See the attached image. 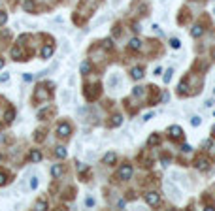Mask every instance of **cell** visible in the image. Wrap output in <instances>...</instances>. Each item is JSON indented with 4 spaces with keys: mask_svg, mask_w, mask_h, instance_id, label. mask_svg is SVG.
<instances>
[{
    "mask_svg": "<svg viewBox=\"0 0 215 211\" xmlns=\"http://www.w3.org/2000/svg\"><path fill=\"white\" fill-rule=\"evenodd\" d=\"M213 94H215V89H213Z\"/></svg>",
    "mask_w": 215,
    "mask_h": 211,
    "instance_id": "39",
    "label": "cell"
},
{
    "mask_svg": "<svg viewBox=\"0 0 215 211\" xmlns=\"http://www.w3.org/2000/svg\"><path fill=\"white\" fill-rule=\"evenodd\" d=\"M85 204H87V206H95V200H93V198H87Z\"/></svg>",
    "mask_w": 215,
    "mask_h": 211,
    "instance_id": "32",
    "label": "cell"
},
{
    "mask_svg": "<svg viewBox=\"0 0 215 211\" xmlns=\"http://www.w3.org/2000/svg\"><path fill=\"white\" fill-rule=\"evenodd\" d=\"M200 123H202V119H200L198 115H195V117H191V125H192V126H200Z\"/></svg>",
    "mask_w": 215,
    "mask_h": 211,
    "instance_id": "20",
    "label": "cell"
},
{
    "mask_svg": "<svg viewBox=\"0 0 215 211\" xmlns=\"http://www.w3.org/2000/svg\"><path fill=\"white\" fill-rule=\"evenodd\" d=\"M213 13H215V8H213Z\"/></svg>",
    "mask_w": 215,
    "mask_h": 211,
    "instance_id": "38",
    "label": "cell"
},
{
    "mask_svg": "<svg viewBox=\"0 0 215 211\" xmlns=\"http://www.w3.org/2000/svg\"><path fill=\"white\" fill-rule=\"evenodd\" d=\"M23 9H25V12H34L36 6H34L32 0H25V2H23Z\"/></svg>",
    "mask_w": 215,
    "mask_h": 211,
    "instance_id": "13",
    "label": "cell"
},
{
    "mask_svg": "<svg viewBox=\"0 0 215 211\" xmlns=\"http://www.w3.org/2000/svg\"><path fill=\"white\" fill-rule=\"evenodd\" d=\"M164 188L170 192V196H172L174 200H179V198H181V191H179V188H176L172 183H166V185H164Z\"/></svg>",
    "mask_w": 215,
    "mask_h": 211,
    "instance_id": "5",
    "label": "cell"
},
{
    "mask_svg": "<svg viewBox=\"0 0 215 211\" xmlns=\"http://www.w3.org/2000/svg\"><path fill=\"white\" fill-rule=\"evenodd\" d=\"M211 132H213V136H215V125H213V128H211Z\"/></svg>",
    "mask_w": 215,
    "mask_h": 211,
    "instance_id": "36",
    "label": "cell"
},
{
    "mask_svg": "<svg viewBox=\"0 0 215 211\" xmlns=\"http://www.w3.org/2000/svg\"><path fill=\"white\" fill-rule=\"evenodd\" d=\"M79 72H81L83 75H87V74L91 72V62H89V60H83L81 66H79Z\"/></svg>",
    "mask_w": 215,
    "mask_h": 211,
    "instance_id": "12",
    "label": "cell"
},
{
    "mask_svg": "<svg viewBox=\"0 0 215 211\" xmlns=\"http://www.w3.org/2000/svg\"><path fill=\"white\" fill-rule=\"evenodd\" d=\"M158 143H161V136H158L157 132L147 138V147H155V145H158Z\"/></svg>",
    "mask_w": 215,
    "mask_h": 211,
    "instance_id": "8",
    "label": "cell"
},
{
    "mask_svg": "<svg viewBox=\"0 0 215 211\" xmlns=\"http://www.w3.org/2000/svg\"><path fill=\"white\" fill-rule=\"evenodd\" d=\"M2 66H4V59H0V68H2Z\"/></svg>",
    "mask_w": 215,
    "mask_h": 211,
    "instance_id": "35",
    "label": "cell"
},
{
    "mask_svg": "<svg viewBox=\"0 0 215 211\" xmlns=\"http://www.w3.org/2000/svg\"><path fill=\"white\" fill-rule=\"evenodd\" d=\"M132 166L130 164H123L121 168H119V172H117V175H119V179H123V181H127V179H130L132 177Z\"/></svg>",
    "mask_w": 215,
    "mask_h": 211,
    "instance_id": "2",
    "label": "cell"
},
{
    "mask_svg": "<svg viewBox=\"0 0 215 211\" xmlns=\"http://www.w3.org/2000/svg\"><path fill=\"white\" fill-rule=\"evenodd\" d=\"M202 34H204V27L202 25H195V27L191 28V36L192 38H200Z\"/></svg>",
    "mask_w": 215,
    "mask_h": 211,
    "instance_id": "9",
    "label": "cell"
},
{
    "mask_svg": "<svg viewBox=\"0 0 215 211\" xmlns=\"http://www.w3.org/2000/svg\"><path fill=\"white\" fill-rule=\"evenodd\" d=\"M0 128H2V123H0Z\"/></svg>",
    "mask_w": 215,
    "mask_h": 211,
    "instance_id": "37",
    "label": "cell"
},
{
    "mask_svg": "<svg viewBox=\"0 0 215 211\" xmlns=\"http://www.w3.org/2000/svg\"><path fill=\"white\" fill-rule=\"evenodd\" d=\"M215 102H213V100H206V102H204V106H206V107H211Z\"/></svg>",
    "mask_w": 215,
    "mask_h": 211,
    "instance_id": "31",
    "label": "cell"
},
{
    "mask_svg": "<svg viewBox=\"0 0 215 211\" xmlns=\"http://www.w3.org/2000/svg\"><path fill=\"white\" fill-rule=\"evenodd\" d=\"M195 166H196L198 170H208L209 162H208V158H204V157H198V158L195 160Z\"/></svg>",
    "mask_w": 215,
    "mask_h": 211,
    "instance_id": "6",
    "label": "cell"
},
{
    "mask_svg": "<svg viewBox=\"0 0 215 211\" xmlns=\"http://www.w3.org/2000/svg\"><path fill=\"white\" fill-rule=\"evenodd\" d=\"M145 204L147 206H151V207H157L158 204H161V194L155 192V191H149V192H145Z\"/></svg>",
    "mask_w": 215,
    "mask_h": 211,
    "instance_id": "1",
    "label": "cell"
},
{
    "mask_svg": "<svg viewBox=\"0 0 215 211\" xmlns=\"http://www.w3.org/2000/svg\"><path fill=\"white\" fill-rule=\"evenodd\" d=\"M13 117H15V111L13 109H8L6 111V121H13Z\"/></svg>",
    "mask_w": 215,
    "mask_h": 211,
    "instance_id": "25",
    "label": "cell"
},
{
    "mask_svg": "<svg viewBox=\"0 0 215 211\" xmlns=\"http://www.w3.org/2000/svg\"><path fill=\"white\" fill-rule=\"evenodd\" d=\"M161 72H162L161 66H158V68H155V75H161Z\"/></svg>",
    "mask_w": 215,
    "mask_h": 211,
    "instance_id": "33",
    "label": "cell"
},
{
    "mask_svg": "<svg viewBox=\"0 0 215 211\" xmlns=\"http://www.w3.org/2000/svg\"><path fill=\"white\" fill-rule=\"evenodd\" d=\"M117 160V155L113 153V151H109V153H106V157H104V164H108V166H111L113 162Z\"/></svg>",
    "mask_w": 215,
    "mask_h": 211,
    "instance_id": "10",
    "label": "cell"
},
{
    "mask_svg": "<svg viewBox=\"0 0 215 211\" xmlns=\"http://www.w3.org/2000/svg\"><path fill=\"white\" fill-rule=\"evenodd\" d=\"M181 149H183V153H191V151H192L191 145H187V143H183V147H181Z\"/></svg>",
    "mask_w": 215,
    "mask_h": 211,
    "instance_id": "29",
    "label": "cell"
},
{
    "mask_svg": "<svg viewBox=\"0 0 215 211\" xmlns=\"http://www.w3.org/2000/svg\"><path fill=\"white\" fill-rule=\"evenodd\" d=\"M168 136L172 138V140H181V138H183V128H181L179 125L170 126V128H168Z\"/></svg>",
    "mask_w": 215,
    "mask_h": 211,
    "instance_id": "3",
    "label": "cell"
},
{
    "mask_svg": "<svg viewBox=\"0 0 215 211\" xmlns=\"http://www.w3.org/2000/svg\"><path fill=\"white\" fill-rule=\"evenodd\" d=\"M211 59H213V60H215V47H213V49H211Z\"/></svg>",
    "mask_w": 215,
    "mask_h": 211,
    "instance_id": "34",
    "label": "cell"
},
{
    "mask_svg": "<svg viewBox=\"0 0 215 211\" xmlns=\"http://www.w3.org/2000/svg\"><path fill=\"white\" fill-rule=\"evenodd\" d=\"M128 47H130L132 51H140V49H142V42H140L138 38H132V40L128 42Z\"/></svg>",
    "mask_w": 215,
    "mask_h": 211,
    "instance_id": "11",
    "label": "cell"
},
{
    "mask_svg": "<svg viewBox=\"0 0 215 211\" xmlns=\"http://www.w3.org/2000/svg\"><path fill=\"white\" fill-rule=\"evenodd\" d=\"M8 21V15H6V12H0V25H4Z\"/></svg>",
    "mask_w": 215,
    "mask_h": 211,
    "instance_id": "26",
    "label": "cell"
},
{
    "mask_svg": "<svg viewBox=\"0 0 215 211\" xmlns=\"http://www.w3.org/2000/svg\"><path fill=\"white\" fill-rule=\"evenodd\" d=\"M53 51H55V49H53V45H45V47H43V51H42V57H43V59H49L51 55H53Z\"/></svg>",
    "mask_w": 215,
    "mask_h": 211,
    "instance_id": "14",
    "label": "cell"
},
{
    "mask_svg": "<svg viewBox=\"0 0 215 211\" xmlns=\"http://www.w3.org/2000/svg\"><path fill=\"white\" fill-rule=\"evenodd\" d=\"M170 45H172L174 49H179V47H181V42L176 40V38H172V40H170Z\"/></svg>",
    "mask_w": 215,
    "mask_h": 211,
    "instance_id": "24",
    "label": "cell"
},
{
    "mask_svg": "<svg viewBox=\"0 0 215 211\" xmlns=\"http://www.w3.org/2000/svg\"><path fill=\"white\" fill-rule=\"evenodd\" d=\"M132 79H136V81H140L142 79V77H143V68H142V66H134V68H132Z\"/></svg>",
    "mask_w": 215,
    "mask_h": 211,
    "instance_id": "7",
    "label": "cell"
},
{
    "mask_svg": "<svg viewBox=\"0 0 215 211\" xmlns=\"http://www.w3.org/2000/svg\"><path fill=\"white\" fill-rule=\"evenodd\" d=\"M61 173H62V166H61V164H55L53 168H51V175H53V177H59Z\"/></svg>",
    "mask_w": 215,
    "mask_h": 211,
    "instance_id": "15",
    "label": "cell"
},
{
    "mask_svg": "<svg viewBox=\"0 0 215 211\" xmlns=\"http://www.w3.org/2000/svg\"><path fill=\"white\" fill-rule=\"evenodd\" d=\"M30 160H32V162H40V160H42V153H40V151H32V153H30Z\"/></svg>",
    "mask_w": 215,
    "mask_h": 211,
    "instance_id": "16",
    "label": "cell"
},
{
    "mask_svg": "<svg viewBox=\"0 0 215 211\" xmlns=\"http://www.w3.org/2000/svg\"><path fill=\"white\" fill-rule=\"evenodd\" d=\"M55 153H57V157H59V158H64V157H66V149H64L62 145L57 147V151H55Z\"/></svg>",
    "mask_w": 215,
    "mask_h": 211,
    "instance_id": "18",
    "label": "cell"
},
{
    "mask_svg": "<svg viewBox=\"0 0 215 211\" xmlns=\"http://www.w3.org/2000/svg\"><path fill=\"white\" fill-rule=\"evenodd\" d=\"M177 89H179V93H181V94H185V93H187V79H183V81H181Z\"/></svg>",
    "mask_w": 215,
    "mask_h": 211,
    "instance_id": "19",
    "label": "cell"
},
{
    "mask_svg": "<svg viewBox=\"0 0 215 211\" xmlns=\"http://www.w3.org/2000/svg\"><path fill=\"white\" fill-rule=\"evenodd\" d=\"M6 181H8V179H6V175H4V173H0V187L6 185Z\"/></svg>",
    "mask_w": 215,
    "mask_h": 211,
    "instance_id": "28",
    "label": "cell"
},
{
    "mask_svg": "<svg viewBox=\"0 0 215 211\" xmlns=\"http://www.w3.org/2000/svg\"><path fill=\"white\" fill-rule=\"evenodd\" d=\"M111 119H113V121H111V126H119V125L123 123V117H121V115H113Z\"/></svg>",
    "mask_w": 215,
    "mask_h": 211,
    "instance_id": "17",
    "label": "cell"
},
{
    "mask_svg": "<svg viewBox=\"0 0 215 211\" xmlns=\"http://www.w3.org/2000/svg\"><path fill=\"white\" fill-rule=\"evenodd\" d=\"M38 209H47V204H45V202H38Z\"/></svg>",
    "mask_w": 215,
    "mask_h": 211,
    "instance_id": "30",
    "label": "cell"
},
{
    "mask_svg": "<svg viewBox=\"0 0 215 211\" xmlns=\"http://www.w3.org/2000/svg\"><path fill=\"white\" fill-rule=\"evenodd\" d=\"M11 57H13L15 60H19V57H21V49H19V47H13V49H11Z\"/></svg>",
    "mask_w": 215,
    "mask_h": 211,
    "instance_id": "22",
    "label": "cell"
},
{
    "mask_svg": "<svg viewBox=\"0 0 215 211\" xmlns=\"http://www.w3.org/2000/svg\"><path fill=\"white\" fill-rule=\"evenodd\" d=\"M132 94H134V96H142V94H143V87H134V89H132Z\"/></svg>",
    "mask_w": 215,
    "mask_h": 211,
    "instance_id": "23",
    "label": "cell"
},
{
    "mask_svg": "<svg viewBox=\"0 0 215 211\" xmlns=\"http://www.w3.org/2000/svg\"><path fill=\"white\" fill-rule=\"evenodd\" d=\"M172 74H174V70H172V68H168V70H166V74H164V83H170V79H172Z\"/></svg>",
    "mask_w": 215,
    "mask_h": 211,
    "instance_id": "21",
    "label": "cell"
},
{
    "mask_svg": "<svg viewBox=\"0 0 215 211\" xmlns=\"http://www.w3.org/2000/svg\"><path fill=\"white\" fill-rule=\"evenodd\" d=\"M57 134H59L61 138H68V136L72 134V128H70V125L61 123V125H59V128H57Z\"/></svg>",
    "mask_w": 215,
    "mask_h": 211,
    "instance_id": "4",
    "label": "cell"
},
{
    "mask_svg": "<svg viewBox=\"0 0 215 211\" xmlns=\"http://www.w3.org/2000/svg\"><path fill=\"white\" fill-rule=\"evenodd\" d=\"M104 47H106V49H111V47H113V42H111L109 38H108V40H104Z\"/></svg>",
    "mask_w": 215,
    "mask_h": 211,
    "instance_id": "27",
    "label": "cell"
}]
</instances>
